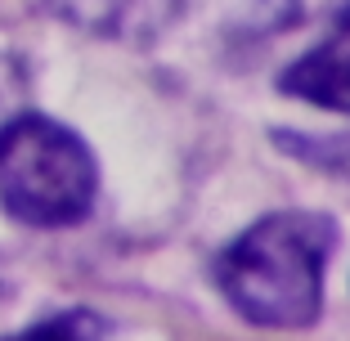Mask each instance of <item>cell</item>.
Returning <instances> with one entry per match:
<instances>
[{
    "label": "cell",
    "mask_w": 350,
    "mask_h": 341,
    "mask_svg": "<svg viewBox=\"0 0 350 341\" xmlns=\"http://www.w3.org/2000/svg\"><path fill=\"white\" fill-rule=\"evenodd\" d=\"M337 220L323 211H269L216 256L225 301L256 328H306L323 310V269Z\"/></svg>",
    "instance_id": "obj_1"
},
{
    "label": "cell",
    "mask_w": 350,
    "mask_h": 341,
    "mask_svg": "<svg viewBox=\"0 0 350 341\" xmlns=\"http://www.w3.org/2000/svg\"><path fill=\"white\" fill-rule=\"evenodd\" d=\"M99 166L85 139L50 117L23 113L0 135V207L36 229H63L90 216Z\"/></svg>",
    "instance_id": "obj_2"
},
{
    "label": "cell",
    "mask_w": 350,
    "mask_h": 341,
    "mask_svg": "<svg viewBox=\"0 0 350 341\" xmlns=\"http://www.w3.org/2000/svg\"><path fill=\"white\" fill-rule=\"evenodd\" d=\"M278 90L328 113H350V5H341L328 36L278 72Z\"/></svg>",
    "instance_id": "obj_3"
},
{
    "label": "cell",
    "mask_w": 350,
    "mask_h": 341,
    "mask_svg": "<svg viewBox=\"0 0 350 341\" xmlns=\"http://www.w3.org/2000/svg\"><path fill=\"white\" fill-rule=\"evenodd\" d=\"M31 5H41L54 18L72 23L90 36L131 41V45L162 36L185 10V0H31Z\"/></svg>",
    "instance_id": "obj_4"
},
{
    "label": "cell",
    "mask_w": 350,
    "mask_h": 341,
    "mask_svg": "<svg viewBox=\"0 0 350 341\" xmlns=\"http://www.w3.org/2000/svg\"><path fill=\"white\" fill-rule=\"evenodd\" d=\"M31 104V77L23 68L18 54H5L0 50V135L10 131Z\"/></svg>",
    "instance_id": "obj_5"
},
{
    "label": "cell",
    "mask_w": 350,
    "mask_h": 341,
    "mask_svg": "<svg viewBox=\"0 0 350 341\" xmlns=\"http://www.w3.org/2000/svg\"><path fill=\"white\" fill-rule=\"evenodd\" d=\"M99 332H108V323L94 314H54L50 323L27 328V337H99Z\"/></svg>",
    "instance_id": "obj_6"
}]
</instances>
